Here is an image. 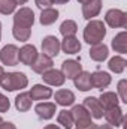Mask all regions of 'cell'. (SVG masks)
<instances>
[{
	"label": "cell",
	"mask_w": 127,
	"mask_h": 129,
	"mask_svg": "<svg viewBox=\"0 0 127 129\" xmlns=\"http://www.w3.org/2000/svg\"><path fill=\"white\" fill-rule=\"evenodd\" d=\"M73 84L78 90L81 92H88L93 89V83H91V74L87 71H82L78 77L73 78Z\"/></svg>",
	"instance_id": "obj_21"
},
{
	"label": "cell",
	"mask_w": 127,
	"mask_h": 129,
	"mask_svg": "<svg viewBox=\"0 0 127 129\" xmlns=\"http://www.w3.org/2000/svg\"><path fill=\"white\" fill-rule=\"evenodd\" d=\"M97 129H115L114 126H111V125H100V126H97Z\"/></svg>",
	"instance_id": "obj_36"
},
{
	"label": "cell",
	"mask_w": 127,
	"mask_h": 129,
	"mask_svg": "<svg viewBox=\"0 0 127 129\" xmlns=\"http://www.w3.org/2000/svg\"><path fill=\"white\" fill-rule=\"evenodd\" d=\"M12 35L17 41L20 42H27L32 36V29H26V27H20V26H12Z\"/></svg>",
	"instance_id": "obj_29"
},
{
	"label": "cell",
	"mask_w": 127,
	"mask_h": 129,
	"mask_svg": "<svg viewBox=\"0 0 127 129\" xmlns=\"http://www.w3.org/2000/svg\"><path fill=\"white\" fill-rule=\"evenodd\" d=\"M33 24H34V12L30 8L23 6V8H20L18 11L14 12V26L32 29Z\"/></svg>",
	"instance_id": "obj_5"
},
{
	"label": "cell",
	"mask_w": 127,
	"mask_h": 129,
	"mask_svg": "<svg viewBox=\"0 0 127 129\" xmlns=\"http://www.w3.org/2000/svg\"><path fill=\"white\" fill-rule=\"evenodd\" d=\"M102 11V0H91L82 5V17L85 20H94Z\"/></svg>",
	"instance_id": "obj_19"
},
{
	"label": "cell",
	"mask_w": 127,
	"mask_h": 129,
	"mask_svg": "<svg viewBox=\"0 0 127 129\" xmlns=\"http://www.w3.org/2000/svg\"><path fill=\"white\" fill-rule=\"evenodd\" d=\"M117 95L123 104H127V80H120L117 84Z\"/></svg>",
	"instance_id": "obj_31"
},
{
	"label": "cell",
	"mask_w": 127,
	"mask_h": 129,
	"mask_svg": "<svg viewBox=\"0 0 127 129\" xmlns=\"http://www.w3.org/2000/svg\"><path fill=\"white\" fill-rule=\"evenodd\" d=\"M105 36H106V26L100 20H90L84 29V35H82L84 41L88 45L100 44L105 39Z\"/></svg>",
	"instance_id": "obj_1"
},
{
	"label": "cell",
	"mask_w": 127,
	"mask_h": 129,
	"mask_svg": "<svg viewBox=\"0 0 127 129\" xmlns=\"http://www.w3.org/2000/svg\"><path fill=\"white\" fill-rule=\"evenodd\" d=\"M85 108H87V111L90 113V116L93 117V119H103V113H105V110L102 108V105H100V102H99V99L94 96H88L84 99V104H82Z\"/></svg>",
	"instance_id": "obj_13"
},
{
	"label": "cell",
	"mask_w": 127,
	"mask_h": 129,
	"mask_svg": "<svg viewBox=\"0 0 127 129\" xmlns=\"http://www.w3.org/2000/svg\"><path fill=\"white\" fill-rule=\"evenodd\" d=\"M60 48L66 54H78L81 51L82 45L76 36H66V38H63V41H60Z\"/></svg>",
	"instance_id": "obj_15"
},
{
	"label": "cell",
	"mask_w": 127,
	"mask_h": 129,
	"mask_svg": "<svg viewBox=\"0 0 127 129\" xmlns=\"http://www.w3.org/2000/svg\"><path fill=\"white\" fill-rule=\"evenodd\" d=\"M76 32H78V24L73 20H64L61 23V26H60V33L63 35V38H66V36H75Z\"/></svg>",
	"instance_id": "obj_28"
},
{
	"label": "cell",
	"mask_w": 127,
	"mask_h": 129,
	"mask_svg": "<svg viewBox=\"0 0 127 129\" xmlns=\"http://www.w3.org/2000/svg\"><path fill=\"white\" fill-rule=\"evenodd\" d=\"M103 117L106 120L108 125L114 126V128H118V126H123L124 122H126V117H124V113L123 110L117 105L114 108H109V110H105L103 113Z\"/></svg>",
	"instance_id": "obj_8"
},
{
	"label": "cell",
	"mask_w": 127,
	"mask_h": 129,
	"mask_svg": "<svg viewBox=\"0 0 127 129\" xmlns=\"http://www.w3.org/2000/svg\"><path fill=\"white\" fill-rule=\"evenodd\" d=\"M88 54H90L91 60H94V62H105L109 57V48H108V45L100 42L96 45H90Z\"/></svg>",
	"instance_id": "obj_18"
},
{
	"label": "cell",
	"mask_w": 127,
	"mask_h": 129,
	"mask_svg": "<svg viewBox=\"0 0 127 129\" xmlns=\"http://www.w3.org/2000/svg\"><path fill=\"white\" fill-rule=\"evenodd\" d=\"M18 47L15 44H8L0 50V62L6 66L18 64Z\"/></svg>",
	"instance_id": "obj_6"
},
{
	"label": "cell",
	"mask_w": 127,
	"mask_h": 129,
	"mask_svg": "<svg viewBox=\"0 0 127 129\" xmlns=\"http://www.w3.org/2000/svg\"><path fill=\"white\" fill-rule=\"evenodd\" d=\"M52 96L55 99V104L61 105V107H70L75 104V93L72 90H67V89L57 90L55 93H52Z\"/></svg>",
	"instance_id": "obj_20"
},
{
	"label": "cell",
	"mask_w": 127,
	"mask_h": 129,
	"mask_svg": "<svg viewBox=\"0 0 127 129\" xmlns=\"http://www.w3.org/2000/svg\"><path fill=\"white\" fill-rule=\"evenodd\" d=\"M58 15H60V12L57 9H54L52 6L46 8V9H42V12L39 15V23L42 26H51L58 20Z\"/></svg>",
	"instance_id": "obj_24"
},
{
	"label": "cell",
	"mask_w": 127,
	"mask_h": 129,
	"mask_svg": "<svg viewBox=\"0 0 127 129\" xmlns=\"http://www.w3.org/2000/svg\"><path fill=\"white\" fill-rule=\"evenodd\" d=\"M97 99H99V102H100V105H102L103 110L114 108L120 102V98H118V95L115 92H102V95L97 98Z\"/></svg>",
	"instance_id": "obj_23"
},
{
	"label": "cell",
	"mask_w": 127,
	"mask_h": 129,
	"mask_svg": "<svg viewBox=\"0 0 127 129\" xmlns=\"http://www.w3.org/2000/svg\"><path fill=\"white\" fill-rule=\"evenodd\" d=\"M70 0H52V5H66Z\"/></svg>",
	"instance_id": "obj_35"
},
{
	"label": "cell",
	"mask_w": 127,
	"mask_h": 129,
	"mask_svg": "<svg viewBox=\"0 0 127 129\" xmlns=\"http://www.w3.org/2000/svg\"><path fill=\"white\" fill-rule=\"evenodd\" d=\"M29 86V78L23 72H5L0 80V87L6 92H17L23 90Z\"/></svg>",
	"instance_id": "obj_2"
},
{
	"label": "cell",
	"mask_w": 127,
	"mask_h": 129,
	"mask_svg": "<svg viewBox=\"0 0 127 129\" xmlns=\"http://www.w3.org/2000/svg\"><path fill=\"white\" fill-rule=\"evenodd\" d=\"M9 108H11V102H9V99L0 92V113H8Z\"/></svg>",
	"instance_id": "obj_32"
},
{
	"label": "cell",
	"mask_w": 127,
	"mask_h": 129,
	"mask_svg": "<svg viewBox=\"0 0 127 129\" xmlns=\"http://www.w3.org/2000/svg\"><path fill=\"white\" fill-rule=\"evenodd\" d=\"M0 129H17V126L12 123V122H3L0 125Z\"/></svg>",
	"instance_id": "obj_34"
},
{
	"label": "cell",
	"mask_w": 127,
	"mask_h": 129,
	"mask_svg": "<svg viewBox=\"0 0 127 129\" xmlns=\"http://www.w3.org/2000/svg\"><path fill=\"white\" fill-rule=\"evenodd\" d=\"M17 11L15 0H0V14L2 15H11Z\"/></svg>",
	"instance_id": "obj_30"
},
{
	"label": "cell",
	"mask_w": 127,
	"mask_h": 129,
	"mask_svg": "<svg viewBox=\"0 0 127 129\" xmlns=\"http://www.w3.org/2000/svg\"><path fill=\"white\" fill-rule=\"evenodd\" d=\"M70 114H72V119H73V125L79 129L87 128L88 125L93 123L91 116H90V113L87 111V108L84 105H73V108L70 110Z\"/></svg>",
	"instance_id": "obj_4"
},
{
	"label": "cell",
	"mask_w": 127,
	"mask_h": 129,
	"mask_svg": "<svg viewBox=\"0 0 127 129\" xmlns=\"http://www.w3.org/2000/svg\"><path fill=\"white\" fill-rule=\"evenodd\" d=\"M105 23L111 29H124L127 27V14L121 9H109L105 14Z\"/></svg>",
	"instance_id": "obj_3"
},
{
	"label": "cell",
	"mask_w": 127,
	"mask_h": 129,
	"mask_svg": "<svg viewBox=\"0 0 127 129\" xmlns=\"http://www.w3.org/2000/svg\"><path fill=\"white\" fill-rule=\"evenodd\" d=\"M34 3L39 9H46L52 6V0H34Z\"/></svg>",
	"instance_id": "obj_33"
},
{
	"label": "cell",
	"mask_w": 127,
	"mask_h": 129,
	"mask_svg": "<svg viewBox=\"0 0 127 129\" xmlns=\"http://www.w3.org/2000/svg\"><path fill=\"white\" fill-rule=\"evenodd\" d=\"M127 66V60L123 57V56H114L112 59H109L108 62V68L111 72L114 74H123L124 69Z\"/></svg>",
	"instance_id": "obj_26"
},
{
	"label": "cell",
	"mask_w": 127,
	"mask_h": 129,
	"mask_svg": "<svg viewBox=\"0 0 127 129\" xmlns=\"http://www.w3.org/2000/svg\"><path fill=\"white\" fill-rule=\"evenodd\" d=\"M0 41H2V23H0Z\"/></svg>",
	"instance_id": "obj_41"
},
{
	"label": "cell",
	"mask_w": 127,
	"mask_h": 129,
	"mask_svg": "<svg viewBox=\"0 0 127 129\" xmlns=\"http://www.w3.org/2000/svg\"><path fill=\"white\" fill-rule=\"evenodd\" d=\"M3 75H5V69H3V66H0V80H2Z\"/></svg>",
	"instance_id": "obj_39"
},
{
	"label": "cell",
	"mask_w": 127,
	"mask_h": 129,
	"mask_svg": "<svg viewBox=\"0 0 127 129\" xmlns=\"http://www.w3.org/2000/svg\"><path fill=\"white\" fill-rule=\"evenodd\" d=\"M111 47H112V50H114L115 53H120V56L126 54L127 53V32L126 30L117 33V35L112 38Z\"/></svg>",
	"instance_id": "obj_22"
},
{
	"label": "cell",
	"mask_w": 127,
	"mask_h": 129,
	"mask_svg": "<svg viewBox=\"0 0 127 129\" xmlns=\"http://www.w3.org/2000/svg\"><path fill=\"white\" fill-rule=\"evenodd\" d=\"M60 50H61L60 48V39L57 36L49 35V36H45L42 39V53L45 56L54 59L60 54Z\"/></svg>",
	"instance_id": "obj_7"
},
{
	"label": "cell",
	"mask_w": 127,
	"mask_h": 129,
	"mask_svg": "<svg viewBox=\"0 0 127 129\" xmlns=\"http://www.w3.org/2000/svg\"><path fill=\"white\" fill-rule=\"evenodd\" d=\"M37 48L32 44H26L18 50V63H23L26 66H32L37 57Z\"/></svg>",
	"instance_id": "obj_9"
},
{
	"label": "cell",
	"mask_w": 127,
	"mask_h": 129,
	"mask_svg": "<svg viewBox=\"0 0 127 129\" xmlns=\"http://www.w3.org/2000/svg\"><path fill=\"white\" fill-rule=\"evenodd\" d=\"M81 5H84V3H88V2H91V0H78Z\"/></svg>",
	"instance_id": "obj_40"
},
{
	"label": "cell",
	"mask_w": 127,
	"mask_h": 129,
	"mask_svg": "<svg viewBox=\"0 0 127 129\" xmlns=\"http://www.w3.org/2000/svg\"><path fill=\"white\" fill-rule=\"evenodd\" d=\"M76 129H79V128H76Z\"/></svg>",
	"instance_id": "obj_43"
},
{
	"label": "cell",
	"mask_w": 127,
	"mask_h": 129,
	"mask_svg": "<svg viewBox=\"0 0 127 129\" xmlns=\"http://www.w3.org/2000/svg\"><path fill=\"white\" fill-rule=\"evenodd\" d=\"M2 123H3V119H2V116H0V125H2Z\"/></svg>",
	"instance_id": "obj_42"
},
{
	"label": "cell",
	"mask_w": 127,
	"mask_h": 129,
	"mask_svg": "<svg viewBox=\"0 0 127 129\" xmlns=\"http://www.w3.org/2000/svg\"><path fill=\"white\" fill-rule=\"evenodd\" d=\"M91 83H93V89L103 90L109 87V84L112 83V77L105 71H96L91 74Z\"/></svg>",
	"instance_id": "obj_16"
},
{
	"label": "cell",
	"mask_w": 127,
	"mask_h": 129,
	"mask_svg": "<svg viewBox=\"0 0 127 129\" xmlns=\"http://www.w3.org/2000/svg\"><path fill=\"white\" fill-rule=\"evenodd\" d=\"M57 123L60 125L61 129H72L73 128V119H72L70 111H67V110L58 111V114H57Z\"/></svg>",
	"instance_id": "obj_27"
},
{
	"label": "cell",
	"mask_w": 127,
	"mask_h": 129,
	"mask_svg": "<svg viewBox=\"0 0 127 129\" xmlns=\"http://www.w3.org/2000/svg\"><path fill=\"white\" fill-rule=\"evenodd\" d=\"M29 95L32 98V101H48L49 98H52V89L49 86L34 84L29 90Z\"/></svg>",
	"instance_id": "obj_14"
},
{
	"label": "cell",
	"mask_w": 127,
	"mask_h": 129,
	"mask_svg": "<svg viewBox=\"0 0 127 129\" xmlns=\"http://www.w3.org/2000/svg\"><path fill=\"white\" fill-rule=\"evenodd\" d=\"M51 68H54V62H52V59H51V57H48V56H45L43 53H42V54H37V57H36L34 63L32 64L33 72L40 74V75H42L43 72L49 71Z\"/></svg>",
	"instance_id": "obj_17"
},
{
	"label": "cell",
	"mask_w": 127,
	"mask_h": 129,
	"mask_svg": "<svg viewBox=\"0 0 127 129\" xmlns=\"http://www.w3.org/2000/svg\"><path fill=\"white\" fill-rule=\"evenodd\" d=\"M43 129H61L58 125H46Z\"/></svg>",
	"instance_id": "obj_37"
},
{
	"label": "cell",
	"mask_w": 127,
	"mask_h": 129,
	"mask_svg": "<svg viewBox=\"0 0 127 129\" xmlns=\"http://www.w3.org/2000/svg\"><path fill=\"white\" fill-rule=\"evenodd\" d=\"M60 71L63 72L66 80H73L75 77H78L82 72V64L79 63L78 60L69 59V60H64L63 63H61V69Z\"/></svg>",
	"instance_id": "obj_12"
},
{
	"label": "cell",
	"mask_w": 127,
	"mask_h": 129,
	"mask_svg": "<svg viewBox=\"0 0 127 129\" xmlns=\"http://www.w3.org/2000/svg\"><path fill=\"white\" fill-rule=\"evenodd\" d=\"M42 78H43V83L46 86H52V87H61L66 83V77L63 75V72L60 69H54V68L43 72Z\"/></svg>",
	"instance_id": "obj_11"
},
{
	"label": "cell",
	"mask_w": 127,
	"mask_h": 129,
	"mask_svg": "<svg viewBox=\"0 0 127 129\" xmlns=\"http://www.w3.org/2000/svg\"><path fill=\"white\" fill-rule=\"evenodd\" d=\"M34 113L40 120H51L57 113V104L55 102H39L34 107Z\"/></svg>",
	"instance_id": "obj_10"
},
{
	"label": "cell",
	"mask_w": 127,
	"mask_h": 129,
	"mask_svg": "<svg viewBox=\"0 0 127 129\" xmlns=\"http://www.w3.org/2000/svg\"><path fill=\"white\" fill-rule=\"evenodd\" d=\"M32 98L29 95V92H21L20 95H17L15 98V108L20 111V113H26L32 108Z\"/></svg>",
	"instance_id": "obj_25"
},
{
	"label": "cell",
	"mask_w": 127,
	"mask_h": 129,
	"mask_svg": "<svg viewBox=\"0 0 127 129\" xmlns=\"http://www.w3.org/2000/svg\"><path fill=\"white\" fill-rule=\"evenodd\" d=\"M27 2H29V0H15V3H17V6H18V5H26Z\"/></svg>",
	"instance_id": "obj_38"
}]
</instances>
